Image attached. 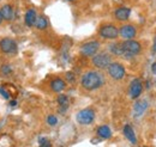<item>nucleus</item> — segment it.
Here are the masks:
<instances>
[{"mask_svg":"<svg viewBox=\"0 0 156 147\" xmlns=\"http://www.w3.org/2000/svg\"><path fill=\"white\" fill-rule=\"evenodd\" d=\"M108 74L114 79V80H120L125 77V67L120 63L117 62H112L108 67H107Z\"/></svg>","mask_w":156,"mask_h":147,"instance_id":"6","label":"nucleus"},{"mask_svg":"<svg viewBox=\"0 0 156 147\" xmlns=\"http://www.w3.org/2000/svg\"><path fill=\"white\" fill-rule=\"evenodd\" d=\"M58 103L60 107H69V97L65 94H60L58 97Z\"/></svg>","mask_w":156,"mask_h":147,"instance_id":"20","label":"nucleus"},{"mask_svg":"<svg viewBox=\"0 0 156 147\" xmlns=\"http://www.w3.org/2000/svg\"><path fill=\"white\" fill-rule=\"evenodd\" d=\"M35 26L40 29V30H43V29H46L47 26H48V20L46 17H43V16H41V17H37L36 18V22H35Z\"/></svg>","mask_w":156,"mask_h":147,"instance_id":"19","label":"nucleus"},{"mask_svg":"<svg viewBox=\"0 0 156 147\" xmlns=\"http://www.w3.org/2000/svg\"><path fill=\"white\" fill-rule=\"evenodd\" d=\"M153 54H156V37L154 41V46H153Z\"/></svg>","mask_w":156,"mask_h":147,"instance_id":"27","label":"nucleus"},{"mask_svg":"<svg viewBox=\"0 0 156 147\" xmlns=\"http://www.w3.org/2000/svg\"><path fill=\"white\" fill-rule=\"evenodd\" d=\"M147 109H148V102L145 99H140V101L136 102L135 105H133V115H135V117H140L145 112Z\"/></svg>","mask_w":156,"mask_h":147,"instance_id":"11","label":"nucleus"},{"mask_svg":"<svg viewBox=\"0 0 156 147\" xmlns=\"http://www.w3.org/2000/svg\"><path fill=\"white\" fill-rule=\"evenodd\" d=\"M0 50L5 54H13L17 52V43L12 38H2L0 41Z\"/></svg>","mask_w":156,"mask_h":147,"instance_id":"7","label":"nucleus"},{"mask_svg":"<svg viewBox=\"0 0 156 147\" xmlns=\"http://www.w3.org/2000/svg\"><path fill=\"white\" fill-rule=\"evenodd\" d=\"M100 36L107 39H114L119 36V29H117L114 25H103L101 26L98 31Z\"/></svg>","mask_w":156,"mask_h":147,"instance_id":"8","label":"nucleus"},{"mask_svg":"<svg viewBox=\"0 0 156 147\" xmlns=\"http://www.w3.org/2000/svg\"><path fill=\"white\" fill-rule=\"evenodd\" d=\"M121 44H122V50H124L122 56L125 57H133L140 53V49H142L140 44L135 39H127L122 42Z\"/></svg>","mask_w":156,"mask_h":147,"instance_id":"2","label":"nucleus"},{"mask_svg":"<svg viewBox=\"0 0 156 147\" xmlns=\"http://www.w3.org/2000/svg\"><path fill=\"white\" fill-rule=\"evenodd\" d=\"M98 135L101 139H109L112 136V130L108 126H100L98 129Z\"/></svg>","mask_w":156,"mask_h":147,"instance_id":"17","label":"nucleus"},{"mask_svg":"<svg viewBox=\"0 0 156 147\" xmlns=\"http://www.w3.org/2000/svg\"><path fill=\"white\" fill-rule=\"evenodd\" d=\"M131 15V10L127 7H119L114 11V16L118 20H127Z\"/></svg>","mask_w":156,"mask_h":147,"instance_id":"12","label":"nucleus"},{"mask_svg":"<svg viewBox=\"0 0 156 147\" xmlns=\"http://www.w3.org/2000/svg\"><path fill=\"white\" fill-rule=\"evenodd\" d=\"M109 52L117 56H122V54H124L122 44H121V43H112V44L109 46Z\"/></svg>","mask_w":156,"mask_h":147,"instance_id":"18","label":"nucleus"},{"mask_svg":"<svg viewBox=\"0 0 156 147\" xmlns=\"http://www.w3.org/2000/svg\"><path fill=\"white\" fill-rule=\"evenodd\" d=\"M136 28L132 26V25H124L119 29V35L124 37V38H126V39H132L136 36Z\"/></svg>","mask_w":156,"mask_h":147,"instance_id":"10","label":"nucleus"},{"mask_svg":"<svg viewBox=\"0 0 156 147\" xmlns=\"http://www.w3.org/2000/svg\"><path fill=\"white\" fill-rule=\"evenodd\" d=\"M65 86H66L65 81H64L62 79H60V78H55V79L52 80V83H51V89L54 92H61L65 89Z\"/></svg>","mask_w":156,"mask_h":147,"instance_id":"15","label":"nucleus"},{"mask_svg":"<svg viewBox=\"0 0 156 147\" xmlns=\"http://www.w3.org/2000/svg\"><path fill=\"white\" fill-rule=\"evenodd\" d=\"M66 80L69 83H75V75L71 73V72H67L66 73Z\"/></svg>","mask_w":156,"mask_h":147,"instance_id":"25","label":"nucleus"},{"mask_svg":"<svg viewBox=\"0 0 156 147\" xmlns=\"http://www.w3.org/2000/svg\"><path fill=\"white\" fill-rule=\"evenodd\" d=\"M2 15H1V12H0V24H1V22H2Z\"/></svg>","mask_w":156,"mask_h":147,"instance_id":"29","label":"nucleus"},{"mask_svg":"<svg viewBox=\"0 0 156 147\" xmlns=\"http://www.w3.org/2000/svg\"><path fill=\"white\" fill-rule=\"evenodd\" d=\"M10 104H11V107H15V105L17 104V102H16V101H11V103H10Z\"/></svg>","mask_w":156,"mask_h":147,"instance_id":"28","label":"nucleus"},{"mask_svg":"<svg viewBox=\"0 0 156 147\" xmlns=\"http://www.w3.org/2000/svg\"><path fill=\"white\" fill-rule=\"evenodd\" d=\"M47 123H48L49 126H57V125H58V118H57V116L49 115V116L47 117Z\"/></svg>","mask_w":156,"mask_h":147,"instance_id":"22","label":"nucleus"},{"mask_svg":"<svg viewBox=\"0 0 156 147\" xmlns=\"http://www.w3.org/2000/svg\"><path fill=\"white\" fill-rule=\"evenodd\" d=\"M36 18H37V16H36V11H35L34 9L28 10L27 13H25V17H24L25 24H27L28 26H33V25H35Z\"/></svg>","mask_w":156,"mask_h":147,"instance_id":"14","label":"nucleus"},{"mask_svg":"<svg viewBox=\"0 0 156 147\" xmlns=\"http://www.w3.org/2000/svg\"><path fill=\"white\" fill-rule=\"evenodd\" d=\"M1 15H2V18L6 19V20H11L13 18V9L10 6V5H4L0 10Z\"/></svg>","mask_w":156,"mask_h":147,"instance_id":"16","label":"nucleus"},{"mask_svg":"<svg viewBox=\"0 0 156 147\" xmlns=\"http://www.w3.org/2000/svg\"><path fill=\"white\" fill-rule=\"evenodd\" d=\"M151 71H153V73H154L156 75V62L151 65Z\"/></svg>","mask_w":156,"mask_h":147,"instance_id":"26","label":"nucleus"},{"mask_svg":"<svg viewBox=\"0 0 156 147\" xmlns=\"http://www.w3.org/2000/svg\"><path fill=\"white\" fill-rule=\"evenodd\" d=\"M0 72H1V74H4V75H9V74L12 72V68L9 65H2L1 68H0Z\"/></svg>","mask_w":156,"mask_h":147,"instance_id":"23","label":"nucleus"},{"mask_svg":"<svg viewBox=\"0 0 156 147\" xmlns=\"http://www.w3.org/2000/svg\"><path fill=\"white\" fill-rule=\"evenodd\" d=\"M39 144H40V147H52L51 141H49L47 138H40Z\"/></svg>","mask_w":156,"mask_h":147,"instance_id":"21","label":"nucleus"},{"mask_svg":"<svg viewBox=\"0 0 156 147\" xmlns=\"http://www.w3.org/2000/svg\"><path fill=\"white\" fill-rule=\"evenodd\" d=\"M76 120L79 125H83V126H88V125H91L95 120V111L90 108H87V109H83V110L78 111L77 115H76Z\"/></svg>","mask_w":156,"mask_h":147,"instance_id":"3","label":"nucleus"},{"mask_svg":"<svg viewBox=\"0 0 156 147\" xmlns=\"http://www.w3.org/2000/svg\"><path fill=\"white\" fill-rule=\"evenodd\" d=\"M80 84L85 90L93 91V90H96L98 87H101L105 84V78L98 72H94V71L87 72L82 77Z\"/></svg>","mask_w":156,"mask_h":147,"instance_id":"1","label":"nucleus"},{"mask_svg":"<svg viewBox=\"0 0 156 147\" xmlns=\"http://www.w3.org/2000/svg\"><path fill=\"white\" fill-rule=\"evenodd\" d=\"M100 49V42L98 41H90V42H87L84 43L79 52L83 56H94L96 55V53Z\"/></svg>","mask_w":156,"mask_h":147,"instance_id":"4","label":"nucleus"},{"mask_svg":"<svg viewBox=\"0 0 156 147\" xmlns=\"http://www.w3.org/2000/svg\"><path fill=\"white\" fill-rule=\"evenodd\" d=\"M0 94H1L5 99H10V93L6 91L4 87H0Z\"/></svg>","mask_w":156,"mask_h":147,"instance_id":"24","label":"nucleus"},{"mask_svg":"<svg viewBox=\"0 0 156 147\" xmlns=\"http://www.w3.org/2000/svg\"><path fill=\"white\" fill-rule=\"evenodd\" d=\"M122 132H124V135H125V138L131 142V144H137V138H136V133H135V130L133 128L130 126V125H126L124 129H122Z\"/></svg>","mask_w":156,"mask_h":147,"instance_id":"13","label":"nucleus"},{"mask_svg":"<svg viewBox=\"0 0 156 147\" xmlns=\"http://www.w3.org/2000/svg\"><path fill=\"white\" fill-rule=\"evenodd\" d=\"M112 63V56L107 53L96 54L93 57V65L98 68H107Z\"/></svg>","mask_w":156,"mask_h":147,"instance_id":"5","label":"nucleus"},{"mask_svg":"<svg viewBox=\"0 0 156 147\" xmlns=\"http://www.w3.org/2000/svg\"><path fill=\"white\" fill-rule=\"evenodd\" d=\"M142 90H143L142 81L139 79L132 80V83L130 84V96H131V98H133V99L138 98L142 93Z\"/></svg>","mask_w":156,"mask_h":147,"instance_id":"9","label":"nucleus"},{"mask_svg":"<svg viewBox=\"0 0 156 147\" xmlns=\"http://www.w3.org/2000/svg\"><path fill=\"white\" fill-rule=\"evenodd\" d=\"M69 1H72V0H69Z\"/></svg>","mask_w":156,"mask_h":147,"instance_id":"30","label":"nucleus"}]
</instances>
